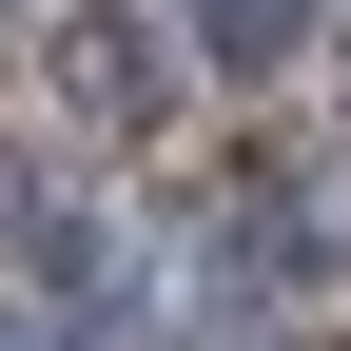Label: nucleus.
<instances>
[{
    "instance_id": "3",
    "label": "nucleus",
    "mask_w": 351,
    "mask_h": 351,
    "mask_svg": "<svg viewBox=\"0 0 351 351\" xmlns=\"http://www.w3.org/2000/svg\"><path fill=\"white\" fill-rule=\"evenodd\" d=\"M0 351H39V332H0Z\"/></svg>"
},
{
    "instance_id": "2",
    "label": "nucleus",
    "mask_w": 351,
    "mask_h": 351,
    "mask_svg": "<svg viewBox=\"0 0 351 351\" xmlns=\"http://www.w3.org/2000/svg\"><path fill=\"white\" fill-rule=\"evenodd\" d=\"M0 234H20V156H0Z\"/></svg>"
},
{
    "instance_id": "1",
    "label": "nucleus",
    "mask_w": 351,
    "mask_h": 351,
    "mask_svg": "<svg viewBox=\"0 0 351 351\" xmlns=\"http://www.w3.org/2000/svg\"><path fill=\"white\" fill-rule=\"evenodd\" d=\"M176 20H195V39H215V59H234V78H274L293 39H313V0H176Z\"/></svg>"
}]
</instances>
